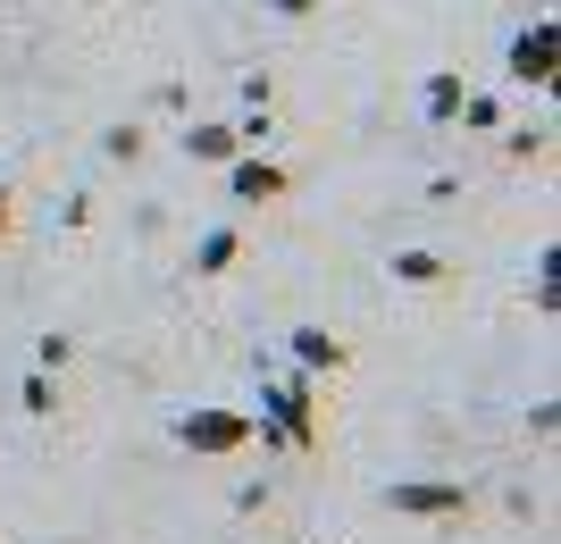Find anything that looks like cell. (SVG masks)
<instances>
[{"label": "cell", "mask_w": 561, "mask_h": 544, "mask_svg": "<svg viewBox=\"0 0 561 544\" xmlns=\"http://www.w3.org/2000/svg\"><path fill=\"white\" fill-rule=\"evenodd\" d=\"M503 76H512L519 93H553V76H561V25H553V9H537V18L512 34V50H503Z\"/></svg>", "instance_id": "6da1fadb"}, {"label": "cell", "mask_w": 561, "mask_h": 544, "mask_svg": "<svg viewBox=\"0 0 561 544\" xmlns=\"http://www.w3.org/2000/svg\"><path fill=\"white\" fill-rule=\"evenodd\" d=\"M260 419L285 436V452H319V394H310V369L260 385Z\"/></svg>", "instance_id": "7a4b0ae2"}, {"label": "cell", "mask_w": 561, "mask_h": 544, "mask_svg": "<svg viewBox=\"0 0 561 544\" xmlns=\"http://www.w3.org/2000/svg\"><path fill=\"white\" fill-rule=\"evenodd\" d=\"M176 444H185L193 461H234V452H252V410L202 403V410H185V419H176Z\"/></svg>", "instance_id": "3957f363"}, {"label": "cell", "mask_w": 561, "mask_h": 544, "mask_svg": "<svg viewBox=\"0 0 561 544\" xmlns=\"http://www.w3.org/2000/svg\"><path fill=\"white\" fill-rule=\"evenodd\" d=\"M386 511H402V520H469V486H453V477H402V486H386Z\"/></svg>", "instance_id": "277c9868"}, {"label": "cell", "mask_w": 561, "mask_h": 544, "mask_svg": "<svg viewBox=\"0 0 561 544\" xmlns=\"http://www.w3.org/2000/svg\"><path fill=\"white\" fill-rule=\"evenodd\" d=\"M285 185L294 176L277 160H260V151H234L227 160V201H285Z\"/></svg>", "instance_id": "5b68a950"}, {"label": "cell", "mask_w": 561, "mask_h": 544, "mask_svg": "<svg viewBox=\"0 0 561 544\" xmlns=\"http://www.w3.org/2000/svg\"><path fill=\"white\" fill-rule=\"evenodd\" d=\"M461 101H469L461 68H436V76L420 84V118H427V126H453V118H461Z\"/></svg>", "instance_id": "8992f818"}, {"label": "cell", "mask_w": 561, "mask_h": 544, "mask_svg": "<svg viewBox=\"0 0 561 544\" xmlns=\"http://www.w3.org/2000/svg\"><path fill=\"white\" fill-rule=\"evenodd\" d=\"M185 160H202V167H227L234 151H243V135H234V126H218V118H202V126H185Z\"/></svg>", "instance_id": "52a82bcc"}, {"label": "cell", "mask_w": 561, "mask_h": 544, "mask_svg": "<svg viewBox=\"0 0 561 544\" xmlns=\"http://www.w3.org/2000/svg\"><path fill=\"white\" fill-rule=\"evenodd\" d=\"M294 360H302L310 378H335V369H344V335H328V327H294Z\"/></svg>", "instance_id": "ba28073f"}, {"label": "cell", "mask_w": 561, "mask_h": 544, "mask_svg": "<svg viewBox=\"0 0 561 544\" xmlns=\"http://www.w3.org/2000/svg\"><path fill=\"white\" fill-rule=\"evenodd\" d=\"M386 268H394V285H411V293H436V285L453 277V261H445V252H394Z\"/></svg>", "instance_id": "9c48e42d"}, {"label": "cell", "mask_w": 561, "mask_h": 544, "mask_svg": "<svg viewBox=\"0 0 561 544\" xmlns=\"http://www.w3.org/2000/svg\"><path fill=\"white\" fill-rule=\"evenodd\" d=\"M234 261H243V235H234V227H210V235L193 243V277H227Z\"/></svg>", "instance_id": "30bf717a"}, {"label": "cell", "mask_w": 561, "mask_h": 544, "mask_svg": "<svg viewBox=\"0 0 561 544\" xmlns=\"http://www.w3.org/2000/svg\"><path fill=\"white\" fill-rule=\"evenodd\" d=\"M503 151H512L519 167H528V160H553V118H537V126H512V135H503Z\"/></svg>", "instance_id": "8fae6325"}, {"label": "cell", "mask_w": 561, "mask_h": 544, "mask_svg": "<svg viewBox=\"0 0 561 544\" xmlns=\"http://www.w3.org/2000/svg\"><path fill=\"white\" fill-rule=\"evenodd\" d=\"M453 126H469V135H503V101H494V93H469Z\"/></svg>", "instance_id": "7c38bea8"}, {"label": "cell", "mask_w": 561, "mask_h": 544, "mask_svg": "<svg viewBox=\"0 0 561 544\" xmlns=\"http://www.w3.org/2000/svg\"><path fill=\"white\" fill-rule=\"evenodd\" d=\"M18 403L34 410V419H50V410H59V385H50V369H34V378L18 385Z\"/></svg>", "instance_id": "4fadbf2b"}, {"label": "cell", "mask_w": 561, "mask_h": 544, "mask_svg": "<svg viewBox=\"0 0 561 544\" xmlns=\"http://www.w3.org/2000/svg\"><path fill=\"white\" fill-rule=\"evenodd\" d=\"M101 151H110V160H142V126H110Z\"/></svg>", "instance_id": "5bb4252c"}, {"label": "cell", "mask_w": 561, "mask_h": 544, "mask_svg": "<svg viewBox=\"0 0 561 544\" xmlns=\"http://www.w3.org/2000/svg\"><path fill=\"white\" fill-rule=\"evenodd\" d=\"M553 427H561V410H553V403L528 410V436H537V444H553Z\"/></svg>", "instance_id": "9a60e30c"}, {"label": "cell", "mask_w": 561, "mask_h": 544, "mask_svg": "<svg viewBox=\"0 0 561 544\" xmlns=\"http://www.w3.org/2000/svg\"><path fill=\"white\" fill-rule=\"evenodd\" d=\"M528 302H537L545 319H553V310H561V277H537V285H528Z\"/></svg>", "instance_id": "2e32d148"}, {"label": "cell", "mask_w": 561, "mask_h": 544, "mask_svg": "<svg viewBox=\"0 0 561 544\" xmlns=\"http://www.w3.org/2000/svg\"><path fill=\"white\" fill-rule=\"evenodd\" d=\"M9 227H18V185H0V243H9Z\"/></svg>", "instance_id": "e0dca14e"}, {"label": "cell", "mask_w": 561, "mask_h": 544, "mask_svg": "<svg viewBox=\"0 0 561 544\" xmlns=\"http://www.w3.org/2000/svg\"><path fill=\"white\" fill-rule=\"evenodd\" d=\"M310 9H319V0H277V18H310Z\"/></svg>", "instance_id": "ac0fdd59"}]
</instances>
